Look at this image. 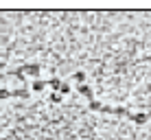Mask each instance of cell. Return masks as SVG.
Wrapping results in <instances>:
<instances>
[{
    "label": "cell",
    "instance_id": "1",
    "mask_svg": "<svg viewBox=\"0 0 151 140\" xmlns=\"http://www.w3.org/2000/svg\"><path fill=\"white\" fill-rule=\"evenodd\" d=\"M129 121H132V123H136V125H145V123H149V114H129Z\"/></svg>",
    "mask_w": 151,
    "mask_h": 140
},
{
    "label": "cell",
    "instance_id": "2",
    "mask_svg": "<svg viewBox=\"0 0 151 140\" xmlns=\"http://www.w3.org/2000/svg\"><path fill=\"white\" fill-rule=\"evenodd\" d=\"M18 70H20V72H22V75H24V72H29V75H33V77H37L42 68H40V66H37V64H27V66H22V68H18Z\"/></svg>",
    "mask_w": 151,
    "mask_h": 140
},
{
    "label": "cell",
    "instance_id": "3",
    "mask_svg": "<svg viewBox=\"0 0 151 140\" xmlns=\"http://www.w3.org/2000/svg\"><path fill=\"white\" fill-rule=\"evenodd\" d=\"M77 90H79L81 94L88 98V101H94V92H92V90H90V88H88L86 83H79V88H77Z\"/></svg>",
    "mask_w": 151,
    "mask_h": 140
},
{
    "label": "cell",
    "instance_id": "4",
    "mask_svg": "<svg viewBox=\"0 0 151 140\" xmlns=\"http://www.w3.org/2000/svg\"><path fill=\"white\" fill-rule=\"evenodd\" d=\"M61 83H64V81H61V79H57V77H53V79H48V81H46V85H48V88H53V90H57V92H59Z\"/></svg>",
    "mask_w": 151,
    "mask_h": 140
},
{
    "label": "cell",
    "instance_id": "5",
    "mask_svg": "<svg viewBox=\"0 0 151 140\" xmlns=\"http://www.w3.org/2000/svg\"><path fill=\"white\" fill-rule=\"evenodd\" d=\"M11 96H18V98H27V96H29V90H27V88H20V90H11Z\"/></svg>",
    "mask_w": 151,
    "mask_h": 140
},
{
    "label": "cell",
    "instance_id": "6",
    "mask_svg": "<svg viewBox=\"0 0 151 140\" xmlns=\"http://www.w3.org/2000/svg\"><path fill=\"white\" fill-rule=\"evenodd\" d=\"M31 88H33V90L35 92H42V90H44V88H46V81H33V85H31Z\"/></svg>",
    "mask_w": 151,
    "mask_h": 140
},
{
    "label": "cell",
    "instance_id": "7",
    "mask_svg": "<svg viewBox=\"0 0 151 140\" xmlns=\"http://www.w3.org/2000/svg\"><path fill=\"white\" fill-rule=\"evenodd\" d=\"M88 107H90V110H92V112H101V107H103V103H99V101H90V105H88Z\"/></svg>",
    "mask_w": 151,
    "mask_h": 140
},
{
    "label": "cell",
    "instance_id": "8",
    "mask_svg": "<svg viewBox=\"0 0 151 140\" xmlns=\"http://www.w3.org/2000/svg\"><path fill=\"white\" fill-rule=\"evenodd\" d=\"M72 79H75V81H79V83H83V81H86V72H75V75H72Z\"/></svg>",
    "mask_w": 151,
    "mask_h": 140
},
{
    "label": "cell",
    "instance_id": "9",
    "mask_svg": "<svg viewBox=\"0 0 151 140\" xmlns=\"http://www.w3.org/2000/svg\"><path fill=\"white\" fill-rule=\"evenodd\" d=\"M68 92H70V85H68V83H61V88H59V94H61V96H66Z\"/></svg>",
    "mask_w": 151,
    "mask_h": 140
},
{
    "label": "cell",
    "instance_id": "10",
    "mask_svg": "<svg viewBox=\"0 0 151 140\" xmlns=\"http://www.w3.org/2000/svg\"><path fill=\"white\" fill-rule=\"evenodd\" d=\"M0 98H11V90H0Z\"/></svg>",
    "mask_w": 151,
    "mask_h": 140
},
{
    "label": "cell",
    "instance_id": "11",
    "mask_svg": "<svg viewBox=\"0 0 151 140\" xmlns=\"http://www.w3.org/2000/svg\"><path fill=\"white\" fill-rule=\"evenodd\" d=\"M50 101H53V103H59V101H61V94H53V96H50Z\"/></svg>",
    "mask_w": 151,
    "mask_h": 140
},
{
    "label": "cell",
    "instance_id": "12",
    "mask_svg": "<svg viewBox=\"0 0 151 140\" xmlns=\"http://www.w3.org/2000/svg\"><path fill=\"white\" fill-rule=\"evenodd\" d=\"M149 116H151V105H149Z\"/></svg>",
    "mask_w": 151,
    "mask_h": 140
},
{
    "label": "cell",
    "instance_id": "13",
    "mask_svg": "<svg viewBox=\"0 0 151 140\" xmlns=\"http://www.w3.org/2000/svg\"><path fill=\"white\" fill-rule=\"evenodd\" d=\"M0 131H2V127H0Z\"/></svg>",
    "mask_w": 151,
    "mask_h": 140
}]
</instances>
